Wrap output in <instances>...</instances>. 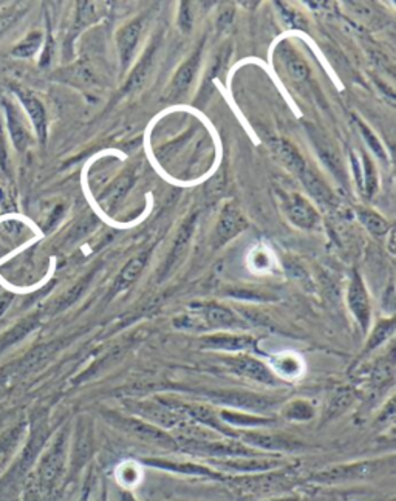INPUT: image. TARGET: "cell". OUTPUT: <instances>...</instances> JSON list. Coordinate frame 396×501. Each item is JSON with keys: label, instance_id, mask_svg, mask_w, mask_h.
<instances>
[{"label": "cell", "instance_id": "d4e9b609", "mask_svg": "<svg viewBox=\"0 0 396 501\" xmlns=\"http://www.w3.org/2000/svg\"><path fill=\"white\" fill-rule=\"evenodd\" d=\"M271 149L276 154L277 158L289 167L291 172L300 175L305 171L306 163L304 162V158L300 156L299 152L289 141L274 139V141H271Z\"/></svg>", "mask_w": 396, "mask_h": 501}, {"label": "cell", "instance_id": "1f68e13d", "mask_svg": "<svg viewBox=\"0 0 396 501\" xmlns=\"http://www.w3.org/2000/svg\"><path fill=\"white\" fill-rule=\"evenodd\" d=\"M395 331V319H387V321H381V322L373 330L370 339L367 342L366 353H370L383 346L385 340L391 338L392 334Z\"/></svg>", "mask_w": 396, "mask_h": 501}, {"label": "cell", "instance_id": "7c38bea8", "mask_svg": "<svg viewBox=\"0 0 396 501\" xmlns=\"http://www.w3.org/2000/svg\"><path fill=\"white\" fill-rule=\"evenodd\" d=\"M248 223L235 204H228L222 211L216 227L217 245L222 246L228 243L229 240L237 237L242 231L247 229Z\"/></svg>", "mask_w": 396, "mask_h": 501}, {"label": "cell", "instance_id": "cb8c5ba5", "mask_svg": "<svg viewBox=\"0 0 396 501\" xmlns=\"http://www.w3.org/2000/svg\"><path fill=\"white\" fill-rule=\"evenodd\" d=\"M47 438H49V430L45 427V421L41 419L31 433L30 441L25 446L24 454L20 458V471H27L33 465L35 458L41 454Z\"/></svg>", "mask_w": 396, "mask_h": 501}, {"label": "cell", "instance_id": "74e56055", "mask_svg": "<svg viewBox=\"0 0 396 501\" xmlns=\"http://www.w3.org/2000/svg\"><path fill=\"white\" fill-rule=\"evenodd\" d=\"M352 401H353V394H352L348 388L339 390V392H337V394L333 396L330 404H329L327 417H337V413L343 412L344 409H347V407L352 404Z\"/></svg>", "mask_w": 396, "mask_h": 501}, {"label": "cell", "instance_id": "d6a6232c", "mask_svg": "<svg viewBox=\"0 0 396 501\" xmlns=\"http://www.w3.org/2000/svg\"><path fill=\"white\" fill-rule=\"evenodd\" d=\"M360 219L362 221V225L368 229V233L376 235V237H383V235L389 233V223L381 215L373 212V211L360 209Z\"/></svg>", "mask_w": 396, "mask_h": 501}, {"label": "cell", "instance_id": "4fadbf2b", "mask_svg": "<svg viewBox=\"0 0 396 501\" xmlns=\"http://www.w3.org/2000/svg\"><path fill=\"white\" fill-rule=\"evenodd\" d=\"M14 93L18 95L19 101L22 102L27 114L30 116L39 141L45 143V139H47V114H45L43 102L37 99L33 91L24 89V87H14Z\"/></svg>", "mask_w": 396, "mask_h": 501}, {"label": "cell", "instance_id": "9a60e30c", "mask_svg": "<svg viewBox=\"0 0 396 501\" xmlns=\"http://www.w3.org/2000/svg\"><path fill=\"white\" fill-rule=\"evenodd\" d=\"M200 344L208 350H223V352H245L252 350L256 346V340L251 336H242V334L218 333L212 336L202 338Z\"/></svg>", "mask_w": 396, "mask_h": 501}, {"label": "cell", "instance_id": "8992f818", "mask_svg": "<svg viewBox=\"0 0 396 501\" xmlns=\"http://www.w3.org/2000/svg\"><path fill=\"white\" fill-rule=\"evenodd\" d=\"M208 465L222 472L225 475H256V473L289 467V461L283 458L282 455H260V457L208 459Z\"/></svg>", "mask_w": 396, "mask_h": 501}, {"label": "cell", "instance_id": "f6af8a7d", "mask_svg": "<svg viewBox=\"0 0 396 501\" xmlns=\"http://www.w3.org/2000/svg\"><path fill=\"white\" fill-rule=\"evenodd\" d=\"M12 294H5V296H2V298H0V316L5 313L6 308H8L10 304H12Z\"/></svg>", "mask_w": 396, "mask_h": 501}, {"label": "cell", "instance_id": "83f0119b", "mask_svg": "<svg viewBox=\"0 0 396 501\" xmlns=\"http://www.w3.org/2000/svg\"><path fill=\"white\" fill-rule=\"evenodd\" d=\"M282 415L285 419L293 421V423H305V421H312L313 418L316 417V410L310 401L299 398V400L289 401V404H285Z\"/></svg>", "mask_w": 396, "mask_h": 501}, {"label": "cell", "instance_id": "7402d4cb", "mask_svg": "<svg viewBox=\"0 0 396 501\" xmlns=\"http://www.w3.org/2000/svg\"><path fill=\"white\" fill-rule=\"evenodd\" d=\"M194 227H195V217H191V219L181 227L180 233H178L177 239H175L172 250H170L168 260H166L164 266H162V277L168 275L169 273L183 260V257L186 254L189 242H191V237H193Z\"/></svg>", "mask_w": 396, "mask_h": 501}, {"label": "cell", "instance_id": "2e32d148", "mask_svg": "<svg viewBox=\"0 0 396 501\" xmlns=\"http://www.w3.org/2000/svg\"><path fill=\"white\" fill-rule=\"evenodd\" d=\"M200 316L203 321L204 327L214 330L245 329V323L235 316L233 311L220 306V305H206L200 308Z\"/></svg>", "mask_w": 396, "mask_h": 501}, {"label": "cell", "instance_id": "f546056e", "mask_svg": "<svg viewBox=\"0 0 396 501\" xmlns=\"http://www.w3.org/2000/svg\"><path fill=\"white\" fill-rule=\"evenodd\" d=\"M24 430L25 424H20V425H16L12 429L6 430L0 435V467L5 465L12 452L18 448L19 441L22 440V435H24Z\"/></svg>", "mask_w": 396, "mask_h": 501}, {"label": "cell", "instance_id": "4316f807", "mask_svg": "<svg viewBox=\"0 0 396 501\" xmlns=\"http://www.w3.org/2000/svg\"><path fill=\"white\" fill-rule=\"evenodd\" d=\"M132 185L133 173H123L120 179H116L107 191L104 192V195L101 197L102 206L107 209L108 212L114 211L123 202V198L126 197L127 192L131 191Z\"/></svg>", "mask_w": 396, "mask_h": 501}, {"label": "cell", "instance_id": "9c48e42d", "mask_svg": "<svg viewBox=\"0 0 396 501\" xmlns=\"http://www.w3.org/2000/svg\"><path fill=\"white\" fill-rule=\"evenodd\" d=\"M141 465H149L158 471L170 472L177 475H186V477L210 478L217 481H225L226 475L222 472L216 471L214 467L194 461H180V459L162 458V457H146L139 459Z\"/></svg>", "mask_w": 396, "mask_h": 501}, {"label": "cell", "instance_id": "4dcf8cb0", "mask_svg": "<svg viewBox=\"0 0 396 501\" xmlns=\"http://www.w3.org/2000/svg\"><path fill=\"white\" fill-rule=\"evenodd\" d=\"M116 480H118L121 488H124V489H131V488L139 486V480H141L139 465L133 461H126V463L118 465Z\"/></svg>", "mask_w": 396, "mask_h": 501}, {"label": "cell", "instance_id": "e0dca14e", "mask_svg": "<svg viewBox=\"0 0 396 501\" xmlns=\"http://www.w3.org/2000/svg\"><path fill=\"white\" fill-rule=\"evenodd\" d=\"M2 106L5 108L6 125H8V131H10V135H12L14 147L22 152V150L27 149L30 146V131L27 129V124H25L24 118H22V115L19 112L18 107L10 99L4 98L2 99Z\"/></svg>", "mask_w": 396, "mask_h": 501}, {"label": "cell", "instance_id": "8d00e7d4", "mask_svg": "<svg viewBox=\"0 0 396 501\" xmlns=\"http://www.w3.org/2000/svg\"><path fill=\"white\" fill-rule=\"evenodd\" d=\"M24 12V6L20 5L8 6L0 12V37L5 36L6 33L12 30V25L18 22Z\"/></svg>", "mask_w": 396, "mask_h": 501}, {"label": "cell", "instance_id": "52a82bcc", "mask_svg": "<svg viewBox=\"0 0 396 501\" xmlns=\"http://www.w3.org/2000/svg\"><path fill=\"white\" fill-rule=\"evenodd\" d=\"M239 440L249 448L271 455L296 454L306 449L305 442L293 436L264 430H239Z\"/></svg>", "mask_w": 396, "mask_h": 501}, {"label": "cell", "instance_id": "f35d334b", "mask_svg": "<svg viewBox=\"0 0 396 501\" xmlns=\"http://www.w3.org/2000/svg\"><path fill=\"white\" fill-rule=\"evenodd\" d=\"M358 123V127L360 129V133H362V137L366 138L367 143L368 146L372 147L373 152L379 156V158H384V150H383V146L378 141V138L373 135L372 131L364 125V123H360V120H356Z\"/></svg>", "mask_w": 396, "mask_h": 501}, {"label": "cell", "instance_id": "bcb514c9", "mask_svg": "<svg viewBox=\"0 0 396 501\" xmlns=\"http://www.w3.org/2000/svg\"><path fill=\"white\" fill-rule=\"evenodd\" d=\"M257 501H300L299 497L295 496H283V497H268V498H264V500Z\"/></svg>", "mask_w": 396, "mask_h": 501}, {"label": "cell", "instance_id": "5b68a950", "mask_svg": "<svg viewBox=\"0 0 396 501\" xmlns=\"http://www.w3.org/2000/svg\"><path fill=\"white\" fill-rule=\"evenodd\" d=\"M127 409L133 417L139 418L146 423L156 425L166 432L169 430L186 432L187 427H193L194 423L189 418L166 406L160 400L132 401L127 402Z\"/></svg>", "mask_w": 396, "mask_h": 501}, {"label": "cell", "instance_id": "5bb4252c", "mask_svg": "<svg viewBox=\"0 0 396 501\" xmlns=\"http://www.w3.org/2000/svg\"><path fill=\"white\" fill-rule=\"evenodd\" d=\"M202 50H203V45L194 52L193 56L180 67V70L175 75V78L172 79V84L168 90L169 99H177L180 98L181 95H185V91L191 87L194 79H195V75H197L198 68H200V60H202Z\"/></svg>", "mask_w": 396, "mask_h": 501}, {"label": "cell", "instance_id": "277c9868", "mask_svg": "<svg viewBox=\"0 0 396 501\" xmlns=\"http://www.w3.org/2000/svg\"><path fill=\"white\" fill-rule=\"evenodd\" d=\"M110 425H114L115 429L120 430L123 433L135 438L139 441L156 446V448L164 449V450H178V442L175 440L174 435H170L166 430L160 429L156 425L146 423L143 419L137 417H126L121 413L108 412L106 413Z\"/></svg>", "mask_w": 396, "mask_h": 501}, {"label": "cell", "instance_id": "44dd1931", "mask_svg": "<svg viewBox=\"0 0 396 501\" xmlns=\"http://www.w3.org/2000/svg\"><path fill=\"white\" fill-rule=\"evenodd\" d=\"M143 33V20L135 19L121 30L118 36V48H120L121 67L127 68L132 62L135 50L139 47V37Z\"/></svg>", "mask_w": 396, "mask_h": 501}, {"label": "cell", "instance_id": "7a4b0ae2", "mask_svg": "<svg viewBox=\"0 0 396 501\" xmlns=\"http://www.w3.org/2000/svg\"><path fill=\"white\" fill-rule=\"evenodd\" d=\"M178 442V450L198 458L225 459L239 458V457H260L271 455L249 448L241 440L235 438H222V440H208V438H191V436H178L175 438Z\"/></svg>", "mask_w": 396, "mask_h": 501}, {"label": "cell", "instance_id": "d590c367", "mask_svg": "<svg viewBox=\"0 0 396 501\" xmlns=\"http://www.w3.org/2000/svg\"><path fill=\"white\" fill-rule=\"evenodd\" d=\"M152 54H154V50L147 52L145 60L139 62L137 70L132 73V76H131L129 83H127V91H135V90H139V87L145 84L146 78H147V73H149L150 64H152Z\"/></svg>", "mask_w": 396, "mask_h": 501}, {"label": "cell", "instance_id": "ee69618b", "mask_svg": "<svg viewBox=\"0 0 396 501\" xmlns=\"http://www.w3.org/2000/svg\"><path fill=\"white\" fill-rule=\"evenodd\" d=\"M281 10L283 12V18H285V22L293 27V28H304V20L296 14V12H289L287 8L281 6Z\"/></svg>", "mask_w": 396, "mask_h": 501}, {"label": "cell", "instance_id": "836d02e7", "mask_svg": "<svg viewBox=\"0 0 396 501\" xmlns=\"http://www.w3.org/2000/svg\"><path fill=\"white\" fill-rule=\"evenodd\" d=\"M43 37L41 31L30 33L28 36L19 42L16 47L12 48V56H16V58H31V56H35L37 48L41 47V44H43Z\"/></svg>", "mask_w": 396, "mask_h": 501}, {"label": "cell", "instance_id": "f1b7e54d", "mask_svg": "<svg viewBox=\"0 0 396 501\" xmlns=\"http://www.w3.org/2000/svg\"><path fill=\"white\" fill-rule=\"evenodd\" d=\"M299 177L302 179V183L305 185L306 189L312 192L313 197L316 198V200L322 202V203H327L330 200L331 194L329 186L325 185L324 181L319 179L318 173L314 172L313 169L306 166L305 171L300 173Z\"/></svg>", "mask_w": 396, "mask_h": 501}, {"label": "cell", "instance_id": "e575fe53", "mask_svg": "<svg viewBox=\"0 0 396 501\" xmlns=\"http://www.w3.org/2000/svg\"><path fill=\"white\" fill-rule=\"evenodd\" d=\"M36 322L33 319H28V321H24V322L19 323L14 329L10 330L8 333L0 338V353L5 352L8 346H12V344H16L18 340L22 339L25 334L30 333L31 330L35 329Z\"/></svg>", "mask_w": 396, "mask_h": 501}, {"label": "cell", "instance_id": "ba28073f", "mask_svg": "<svg viewBox=\"0 0 396 501\" xmlns=\"http://www.w3.org/2000/svg\"><path fill=\"white\" fill-rule=\"evenodd\" d=\"M210 400L222 404L233 410L241 412L260 413L270 412L271 409L276 404V401L266 398L264 394H254V392H243V390H218L210 392Z\"/></svg>", "mask_w": 396, "mask_h": 501}, {"label": "cell", "instance_id": "8fae6325", "mask_svg": "<svg viewBox=\"0 0 396 501\" xmlns=\"http://www.w3.org/2000/svg\"><path fill=\"white\" fill-rule=\"evenodd\" d=\"M348 306L356 317L362 331H367L368 325H370L372 308H370V300H368V294H367L366 287H364L362 277L356 271H354L350 287H348Z\"/></svg>", "mask_w": 396, "mask_h": 501}, {"label": "cell", "instance_id": "7dc6e473", "mask_svg": "<svg viewBox=\"0 0 396 501\" xmlns=\"http://www.w3.org/2000/svg\"><path fill=\"white\" fill-rule=\"evenodd\" d=\"M91 481H89V483H85L84 489H83V494H81V497H79L78 501L91 500Z\"/></svg>", "mask_w": 396, "mask_h": 501}, {"label": "cell", "instance_id": "ab89813d", "mask_svg": "<svg viewBox=\"0 0 396 501\" xmlns=\"http://www.w3.org/2000/svg\"><path fill=\"white\" fill-rule=\"evenodd\" d=\"M364 164H366V192L367 195H373L376 191V175L373 169V163L368 160V156L364 155Z\"/></svg>", "mask_w": 396, "mask_h": 501}, {"label": "cell", "instance_id": "c3c4849f", "mask_svg": "<svg viewBox=\"0 0 396 501\" xmlns=\"http://www.w3.org/2000/svg\"><path fill=\"white\" fill-rule=\"evenodd\" d=\"M99 501H108L107 484H102L101 498H99Z\"/></svg>", "mask_w": 396, "mask_h": 501}, {"label": "cell", "instance_id": "7bdbcfd3", "mask_svg": "<svg viewBox=\"0 0 396 501\" xmlns=\"http://www.w3.org/2000/svg\"><path fill=\"white\" fill-rule=\"evenodd\" d=\"M178 22H180L181 30L185 33H189L191 27H193V16H191V8L189 4H181L180 16H178Z\"/></svg>", "mask_w": 396, "mask_h": 501}, {"label": "cell", "instance_id": "3957f363", "mask_svg": "<svg viewBox=\"0 0 396 501\" xmlns=\"http://www.w3.org/2000/svg\"><path fill=\"white\" fill-rule=\"evenodd\" d=\"M67 458H68V435L67 430H60L53 442L44 452L37 465L36 481L35 484L41 494L50 496L66 473Z\"/></svg>", "mask_w": 396, "mask_h": 501}, {"label": "cell", "instance_id": "60d3db41", "mask_svg": "<svg viewBox=\"0 0 396 501\" xmlns=\"http://www.w3.org/2000/svg\"><path fill=\"white\" fill-rule=\"evenodd\" d=\"M277 370L285 376H296L299 373V362L293 358H282L277 362Z\"/></svg>", "mask_w": 396, "mask_h": 501}, {"label": "cell", "instance_id": "ac0fdd59", "mask_svg": "<svg viewBox=\"0 0 396 501\" xmlns=\"http://www.w3.org/2000/svg\"><path fill=\"white\" fill-rule=\"evenodd\" d=\"M93 454V435H91V424L79 423L75 444H73L72 463H70V472L78 473L85 463L89 461Z\"/></svg>", "mask_w": 396, "mask_h": 501}, {"label": "cell", "instance_id": "6da1fadb", "mask_svg": "<svg viewBox=\"0 0 396 501\" xmlns=\"http://www.w3.org/2000/svg\"><path fill=\"white\" fill-rule=\"evenodd\" d=\"M393 469H395L393 455L381 458L360 459L353 463L330 465L324 471L316 472L312 477V481L324 486L358 483V481H368L385 473H392Z\"/></svg>", "mask_w": 396, "mask_h": 501}, {"label": "cell", "instance_id": "ffe728a7", "mask_svg": "<svg viewBox=\"0 0 396 501\" xmlns=\"http://www.w3.org/2000/svg\"><path fill=\"white\" fill-rule=\"evenodd\" d=\"M287 214H289V220L295 223L296 227H302V229H313L318 225L319 215L312 204L306 202L305 198L300 195H291L287 198Z\"/></svg>", "mask_w": 396, "mask_h": 501}, {"label": "cell", "instance_id": "d6986e66", "mask_svg": "<svg viewBox=\"0 0 396 501\" xmlns=\"http://www.w3.org/2000/svg\"><path fill=\"white\" fill-rule=\"evenodd\" d=\"M218 418L223 424H226L231 429H264L271 424H274V418L262 417L256 413L241 412L233 409H222L218 410Z\"/></svg>", "mask_w": 396, "mask_h": 501}, {"label": "cell", "instance_id": "603a6c76", "mask_svg": "<svg viewBox=\"0 0 396 501\" xmlns=\"http://www.w3.org/2000/svg\"><path fill=\"white\" fill-rule=\"evenodd\" d=\"M146 263H147V254L143 252L139 256H135L127 262L126 266L121 269L120 274L115 279L114 288L112 292L118 294L121 291H126L129 288L132 287L133 283L137 282L143 269H145Z\"/></svg>", "mask_w": 396, "mask_h": 501}, {"label": "cell", "instance_id": "484cf974", "mask_svg": "<svg viewBox=\"0 0 396 501\" xmlns=\"http://www.w3.org/2000/svg\"><path fill=\"white\" fill-rule=\"evenodd\" d=\"M279 54L281 60H282L283 66L287 68V73H289L291 78L295 79L296 83H304L310 76V70H308V66H306L304 60L300 58L299 54L296 53L293 48L289 47L285 42H283L281 48H279Z\"/></svg>", "mask_w": 396, "mask_h": 501}, {"label": "cell", "instance_id": "30bf717a", "mask_svg": "<svg viewBox=\"0 0 396 501\" xmlns=\"http://www.w3.org/2000/svg\"><path fill=\"white\" fill-rule=\"evenodd\" d=\"M225 365L235 375L247 378V379L258 382V384H264V386L276 387V386L282 384L264 362H260L258 359L251 358V356H245V354L231 356V358L225 359Z\"/></svg>", "mask_w": 396, "mask_h": 501}, {"label": "cell", "instance_id": "b9f144b4", "mask_svg": "<svg viewBox=\"0 0 396 501\" xmlns=\"http://www.w3.org/2000/svg\"><path fill=\"white\" fill-rule=\"evenodd\" d=\"M0 169L4 172H10V164H8V150H6L5 131H4V124L0 118Z\"/></svg>", "mask_w": 396, "mask_h": 501}]
</instances>
